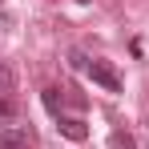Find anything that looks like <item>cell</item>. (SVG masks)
Masks as SVG:
<instances>
[{
    "label": "cell",
    "mask_w": 149,
    "mask_h": 149,
    "mask_svg": "<svg viewBox=\"0 0 149 149\" xmlns=\"http://www.w3.org/2000/svg\"><path fill=\"white\" fill-rule=\"evenodd\" d=\"M0 149H28V129H24V125L0 129Z\"/></svg>",
    "instance_id": "cell-3"
},
{
    "label": "cell",
    "mask_w": 149,
    "mask_h": 149,
    "mask_svg": "<svg viewBox=\"0 0 149 149\" xmlns=\"http://www.w3.org/2000/svg\"><path fill=\"white\" fill-rule=\"evenodd\" d=\"M56 129H61V137L73 141V145H85V141H89V125L81 121V117H65V113H61V117H56Z\"/></svg>",
    "instance_id": "cell-2"
},
{
    "label": "cell",
    "mask_w": 149,
    "mask_h": 149,
    "mask_svg": "<svg viewBox=\"0 0 149 149\" xmlns=\"http://www.w3.org/2000/svg\"><path fill=\"white\" fill-rule=\"evenodd\" d=\"M12 85H16L12 69H8V65H0V97H8V93H12Z\"/></svg>",
    "instance_id": "cell-6"
},
{
    "label": "cell",
    "mask_w": 149,
    "mask_h": 149,
    "mask_svg": "<svg viewBox=\"0 0 149 149\" xmlns=\"http://www.w3.org/2000/svg\"><path fill=\"white\" fill-rule=\"evenodd\" d=\"M77 4H89V0H77Z\"/></svg>",
    "instance_id": "cell-9"
},
{
    "label": "cell",
    "mask_w": 149,
    "mask_h": 149,
    "mask_svg": "<svg viewBox=\"0 0 149 149\" xmlns=\"http://www.w3.org/2000/svg\"><path fill=\"white\" fill-rule=\"evenodd\" d=\"M69 61H73V69H89V56H85L81 49H73V52H69Z\"/></svg>",
    "instance_id": "cell-8"
},
{
    "label": "cell",
    "mask_w": 149,
    "mask_h": 149,
    "mask_svg": "<svg viewBox=\"0 0 149 149\" xmlns=\"http://www.w3.org/2000/svg\"><path fill=\"white\" fill-rule=\"evenodd\" d=\"M12 117H16V101H12V97H0V129H8Z\"/></svg>",
    "instance_id": "cell-4"
},
{
    "label": "cell",
    "mask_w": 149,
    "mask_h": 149,
    "mask_svg": "<svg viewBox=\"0 0 149 149\" xmlns=\"http://www.w3.org/2000/svg\"><path fill=\"white\" fill-rule=\"evenodd\" d=\"M85 73L93 77V85H101L105 93H121V77L113 73V65H105V61H89Z\"/></svg>",
    "instance_id": "cell-1"
},
{
    "label": "cell",
    "mask_w": 149,
    "mask_h": 149,
    "mask_svg": "<svg viewBox=\"0 0 149 149\" xmlns=\"http://www.w3.org/2000/svg\"><path fill=\"white\" fill-rule=\"evenodd\" d=\"M109 145H113V149H137V141H133L129 133H121V129H117V133L109 137Z\"/></svg>",
    "instance_id": "cell-7"
},
{
    "label": "cell",
    "mask_w": 149,
    "mask_h": 149,
    "mask_svg": "<svg viewBox=\"0 0 149 149\" xmlns=\"http://www.w3.org/2000/svg\"><path fill=\"white\" fill-rule=\"evenodd\" d=\"M61 101H65L61 89H45V109H49L52 117H61Z\"/></svg>",
    "instance_id": "cell-5"
}]
</instances>
